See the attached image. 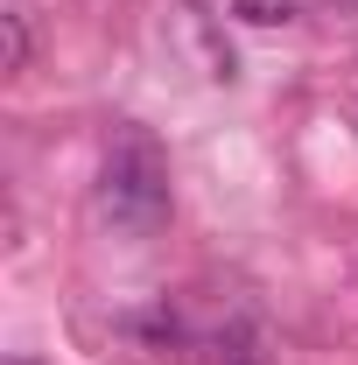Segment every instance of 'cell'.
Instances as JSON below:
<instances>
[{
  "label": "cell",
  "mask_w": 358,
  "mask_h": 365,
  "mask_svg": "<svg viewBox=\"0 0 358 365\" xmlns=\"http://www.w3.org/2000/svg\"><path fill=\"white\" fill-rule=\"evenodd\" d=\"M98 218L127 239H148V232L169 225L176 211V190H169V155L148 127H113L106 140V162H98Z\"/></svg>",
  "instance_id": "6da1fadb"
},
{
  "label": "cell",
  "mask_w": 358,
  "mask_h": 365,
  "mask_svg": "<svg viewBox=\"0 0 358 365\" xmlns=\"http://www.w3.org/2000/svg\"><path fill=\"white\" fill-rule=\"evenodd\" d=\"M0 29H7V71H29V56H36V0H0Z\"/></svg>",
  "instance_id": "7a4b0ae2"
},
{
  "label": "cell",
  "mask_w": 358,
  "mask_h": 365,
  "mask_svg": "<svg viewBox=\"0 0 358 365\" xmlns=\"http://www.w3.org/2000/svg\"><path fill=\"white\" fill-rule=\"evenodd\" d=\"M232 14H246V21L274 29V21H288V14H295V0H232Z\"/></svg>",
  "instance_id": "3957f363"
},
{
  "label": "cell",
  "mask_w": 358,
  "mask_h": 365,
  "mask_svg": "<svg viewBox=\"0 0 358 365\" xmlns=\"http://www.w3.org/2000/svg\"><path fill=\"white\" fill-rule=\"evenodd\" d=\"M225 365H260V359H225Z\"/></svg>",
  "instance_id": "277c9868"
},
{
  "label": "cell",
  "mask_w": 358,
  "mask_h": 365,
  "mask_svg": "<svg viewBox=\"0 0 358 365\" xmlns=\"http://www.w3.org/2000/svg\"><path fill=\"white\" fill-rule=\"evenodd\" d=\"M14 365H29V359H14Z\"/></svg>",
  "instance_id": "5b68a950"
}]
</instances>
